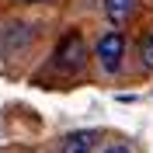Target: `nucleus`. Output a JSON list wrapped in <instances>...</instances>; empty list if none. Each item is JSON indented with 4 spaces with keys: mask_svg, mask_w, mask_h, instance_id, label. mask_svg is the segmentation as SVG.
<instances>
[{
    "mask_svg": "<svg viewBox=\"0 0 153 153\" xmlns=\"http://www.w3.org/2000/svg\"><path fill=\"white\" fill-rule=\"evenodd\" d=\"M94 56L101 63L105 73H118L122 70V59H125V35L122 31H105L94 45Z\"/></svg>",
    "mask_w": 153,
    "mask_h": 153,
    "instance_id": "obj_1",
    "label": "nucleus"
},
{
    "mask_svg": "<svg viewBox=\"0 0 153 153\" xmlns=\"http://www.w3.org/2000/svg\"><path fill=\"white\" fill-rule=\"evenodd\" d=\"M84 63H87V45H84V38H80V31L63 35L59 45H56V66L63 73H76Z\"/></svg>",
    "mask_w": 153,
    "mask_h": 153,
    "instance_id": "obj_2",
    "label": "nucleus"
},
{
    "mask_svg": "<svg viewBox=\"0 0 153 153\" xmlns=\"http://www.w3.org/2000/svg\"><path fill=\"white\" fill-rule=\"evenodd\" d=\"M97 146V132L91 129H80V132H70L63 143H59V153H91Z\"/></svg>",
    "mask_w": 153,
    "mask_h": 153,
    "instance_id": "obj_3",
    "label": "nucleus"
},
{
    "mask_svg": "<svg viewBox=\"0 0 153 153\" xmlns=\"http://www.w3.org/2000/svg\"><path fill=\"white\" fill-rule=\"evenodd\" d=\"M136 7H139V0H105V14L111 25H125L136 14Z\"/></svg>",
    "mask_w": 153,
    "mask_h": 153,
    "instance_id": "obj_4",
    "label": "nucleus"
},
{
    "mask_svg": "<svg viewBox=\"0 0 153 153\" xmlns=\"http://www.w3.org/2000/svg\"><path fill=\"white\" fill-rule=\"evenodd\" d=\"M139 59H143L146 70H153V28L146 31V38L139 42Z\"/></svg>",
    "mask_w": 153,
    "mask_h": 153,
    "instance_id": "obj_5",
    "label": "nucleus"
},
{
    "mask_svg": "<svg viewBox=\"0 0 153 153\" xmlns=\"http://www.w3.org/2000/svg\"><path fill=\"white\" fill-rule=\"evenodd\" d=\"M105 153H132V150H129V146H125V143H111V146H108Z\"/></svg>",
    "mask_w": 153,
    "mask_h": 153,
    "instance_id": "obj_6",
    "label": "nucleus"
},
{
    "mask_svg": "<svg viewBox=\"0 0 153 153\" xmlns=\"http://www.w3.org/2000/svg\"><path fill=\"white\" fill-rule=\"evenodd\" d=\"M25 4H38V0H25Z\"/></svg>",
    "mask_w": 153,
    "mask_h": 153,
    "instance_id": "obj_7",
    "label": "nucleus"
}]
</instances>
